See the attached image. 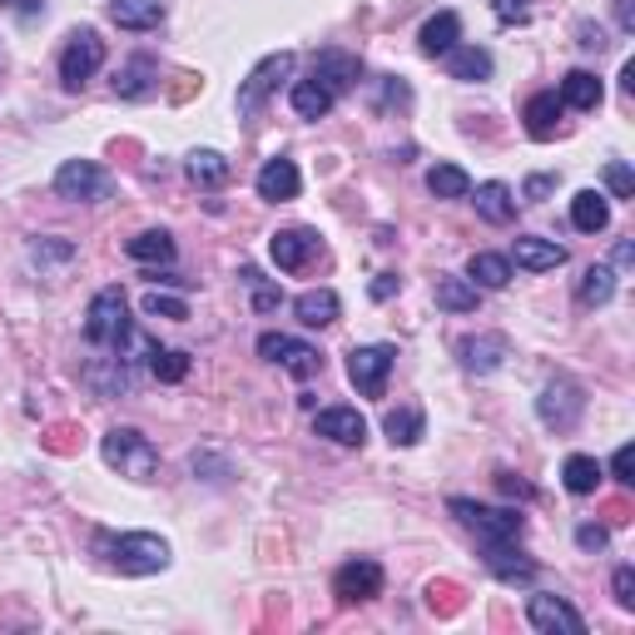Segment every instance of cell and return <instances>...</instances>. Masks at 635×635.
<instances>
[{"instance_id":"37","label":"cell","mask_w":635,"mask_h":635,"mask_svg":"<svg viewBox=\"0 0 635 635\" xmlns=\"http://www.w3.org/2000/svg\"><path fill=\"white\" fill-rule=\"evenodd\" d=\"M432 298H438L442 313H477V283L472 279H438Z\"/></svg>"},{"instance_id":"14","label":"cell","mask_w":635,"mask_h":635,"mask_svg":"<svg viewBox=\"0 0 635 635\" xmlns=\"http://www.w3.org/2000/svg\"><path fill=\"white\" fill-rule=\"evenodd\" d=\"M313 80L338 100V94H348L358 80H363V60L348 55V50H318V55H313Z\"/></svg>"},{"instance_id":"12","label":"cell","mask_w":635,"mask_h":635,"mask_svg":"<svg viewBox=\"0 0 635 635\" xmlns=\"http://www.w3.org/2000/svg\"><path fill=\"white\" fill-rule=\"evenodd\" d=\"M526 621H532L542 635H586L581 615H576L562 596H546V591L526 596Z\"/></svg>"},{"instance_id":"40","label":"cell","mask_w":635,"mask_h":635,"mask_svg":"<svg viewBox=\"0 0 635 635\" xmlns=\"http://www.w3.org/2000/svg\"><path fill=\"white\" fill-rule=\"evenodd\" d=\"M145 313H149V318L184 324V318H189V303H184V298H169V293H159V288H149V293H145Z\"/></svg>"},{"instance_id":"10","label":"cell","mask_w":635,"mask_h":635,"mask_svg":"<svg viewBox=\"0 0 635 635\" xmlns=\"http://www.w3.org/2000/svg\"><path fill=\"white\" fill-rule=\"evenodd\" d=\"M288 75H293V50H279L253 65L249 80L239 84V115H259L263 100H269V94L279 90V80H288Z\"/></svg>"},{"instance_id":"23","label":"cell","mask_w":635,"mask_h":635,"mask_svg":"<svg viewBox=\"0 0 635 635\" xmlns=\"http://www.w3.org/2000/svg\"><path fill=\"white\" fill-rule=\"evenodd\" d=\"M293 313H298L303 328H328V324H338L343 303H338L333 288H308V293H298V298H293Z\"/></svg>"},{"instance_id":"25","label":"cell","mask_w":635,"mask_h":635,"mask_svg":"<svg viewBox=\"0 0 635 635\" xmlns=\"http://www.w3.org/2000/svg\"><path fill=\"white\" fill-rule=\"evenodd\" d=\"M442 65H447V75L462 84L491 80V50H481V45H452V50L442 55Z\"/></svg>"},{"instance_id":"19","label":"cell","mask_w":635,"mask_h":635,"mask_svg":"<svg viewBox=\"0 0 635 635\" xmlns=\"http://www.w3.org/2000/svg\"><path fill=\"white\" fill-rule=\"evenodd\" d=\"M457 358H462V367H467V373L487 377V373H497L501 358H507V338H501V333L462 338V343H457Z\"/></svg>"},{"instance_id":"47","label":"cell","mask_w":635,"mask_h":635,"mask_svg":"<svg viewBox=\"0 0 635 635\" xmlns=\"http://www.w3.org/2000/svg\"><path fill=\"white\" fill-rule=\"evenodd\" d=\"M497 487L507 491V497H521V501H532L536 491H532V481H521L517 472H497Z\"/></svg>"},{"instance_id":"16","label":"cell","mask_w":635,"mask_h":635,"mask_svg":"<svg viewBox=\"0 0 635 635\" xmlns=\"http://www.w3.org/2000/svg\"><path fill=\"white\" fill-rule=\"evenodd\" d=\"M84 383L94 387L100 397H120V393H135V363H125L120 353L110 358H94V363H84Z\"/></svg>"},{"instance_id":"51","label":"cell","mask_w":635,"mask_h":635,"mask_svg":"<svg viewBox=\"0 0 635 635\" xmlns=\"http://www.w3.org/2000/svg\"><path fill=\"white\" fill-rule=\"evenodd\" d=\"M397 288H402V279H397V273H377V279H373V298L377 303H387Z\"/></svg>"},{"instance_id":"44","label":"cell","mask_w":635,"mask_h":635,"mask_svg":"<svg viewBox=\"0 0 635 635\" xmlns=\"http://www.w3.org/2000/svg\"><path fill=\"white\" fill-rule=\"evenodd\" d=\"M605 542H611V532H605V526H591V521H586V526H576V546H581V552H605Z\"/></svg>"},{"instance_id":"26","label":"cell","mask_w":635,"mask_h":635,"mask_svg":"<svg viewBox=\"0 0 635 635\" xmlns=\"http://www.w3.org/2000/svg\"><path fill=\"white\" fill-rule=\"evenodd\" d=\"M383 432L393 447H417L422 442V432H428V417H422V407H393V412L383 417Z\"/></svg>"},{"instance_id":"21","label":"cell","mask_w":635,"mask_h":635,"mask_svg":"<svg viewBox=\"0 0 635 635\" xmlns=\"http://www.w3.org/2000/svg\"><path fill=\"white\" fill-rule=\"evenodd\" d=\"M452 45H462V21H457V11H438L422 25V35H417V50L428 55V60H442Z\"/></svg>"},{"instance_id":"45","label":"cell","mask_w":635,"mask_h":635,"mask_svg":"<svg viewBox=\"0 0 635 635\" xmlns=\"http://www.w3.org/2000/svg\"><path fill=\"white\" fill-rule=\"evenodd\" d=\"M611 472H615V481H621V487H631V481H635V447H631V442H625V447L611 457Z\"/></svg>"},{"instance_id":"22","label":"cell","mask_w":635,"mask_h":635,"mask_svg":"<svg viewBox=\"0 0 635 635\" xmlns=\"http://www.w3.org/2000/svg\"><path fill=\"white\" fill-rule=\"evenodd\" d=\"M511 259H517V269H526V273H546V269H562L566 263V249L556 239H517L511 243Z\"/></svg>"},{"instance_id":"5","label":"cell","mask_w":635,"mask_h":635,"mask_svg":"<svg viewBox=\"0 0 635 635\" xmlns=\"http://www.w3.org/2000/svg\"><path fill=\"white\" fill-rule=\"evenodd\" d=\"M110 189H115V179L94 159H65L55 169V194L70 199V204H100V199H110Z\"/></svg>"},{"instance_id":"2","label":"cell","mask_w":635,"mask_h":635,"mask_svg":"<svg viewBox=\"0 0 635 635\" xmlns=\"http://www.w3.org/2000/svg\"><path fill=\"white\" fill-rule=\"evenodd\" d=\"M94 556L120 576H155L169 566V542L155 532H125V536L94 532Z\"/></svg>"},{"instance_id":"29","label":"cell","mask_w":635,"mask_h":635,"mask_svg":"<svg viewBox=\"0 0 635 635\" xmlns=\"http://www.w3.org/2000/svg\"><path fill=\"white\" fill-rule=\"evenodd\" d=\"M566 104L556 100V90H542L526 100V135L532 139H552L556 135V120H562Z\"/></svg>"},{"instance_id":"50","label":"cell","mask_w":635,"mask_h":635,"mask_svg":"<svg viewBox=\"0 0 635 635\" xmlns=\"http://www.w3.org/2000/svg\"><path fill=\"white\" fill-rule=\"evenodd\" d=\"M576 35H581V45H586V50H605V31H601V25L581 21V25H576Z\"/></svg>"},{"instance_id":"36","label":"cell","mask_w":635,"mask_h":635,"mask_svg":"<svg viewBox=\"0 0 635 635\" xmlns=\"http://www.w3.org/2000/svg\"><path fill=\"white\" fill-rule=\"evenodd\" d=\"M467 279L477 283V288H507V283H511V259H501V253H472Z\"/></svg>"},{"instance_id":"43","label":"cell","mask_w":635,"mask_h":635,"mask_svg":"<svg viewBox=\"0 0 635 635\" xmlns=\"http://www.w3.org/2000/svg\"><path fill=\"white\" fill-rule=\"evenodd\" d=\"M491 15H497L501 25H526L532 5H526V0H491Z\"/></svg>"},{"instance_id":"20","label":"cell","mask_w":635,"mask_h":635,"mask_svg":"<svg viewBox=\"0 0 635 635\" xmlns=\"http://www.w3.org/2000/svg\"><path fill=\"white\" fill-rule=\"evenodd\" d=\"M155 90H159V65L149 60V55H135V60H125L115 70V94H120V100H149Z\"/></svg>"},{"instance_id":"27","label":"cell","mask_w":635,"mask_h":635,"mask_svg":"<svg viewBox=\"0 0 635 635\" xmlns=\"http://www.w3.org/2000/svg\"><path fill=\"white\" fill-rule=\"evenodd\" d=\"M477 214L487 224H511L517 219V194L501 179H487V184H477Z\"/></svg>"},{"instance_id":"38","label":"cell","mask_w":635,"mask_h":635,"mask_svg":"<svg viewBox=\"0 0 635 635\" xmlns=\"http://www.w3.org/2000/svg\"><path fill=\"white\" fill-rule=\"evenodd\" d=\"M428 189L438 199H467L472 194V179H467V169H462V165H432Z\"/></svg>"},{"instance_id":"3","label":"cell","mask_w":635,"mask_h":635,"mask_svg":"<svg viewBox=\"0 0 635 635\" xmlns=\"http://www.w3.org/2000/svg\"><path fill=\"white\" fill-rule=\"evenodd\" d=\"M100 457L104 467H115L129 481H155L159 472V447L139 428H110L100 438Z\"/></svg>"},{"instance_id":"54","label":"cell","mask_w":635,"mask_h":635,"mask_svg":"<svg viewBox=\"0 0 635 635\" xmlns=\"http://www.w3.org/2000/svg\"><path fill=\"white\" fill-rule=\"evenodd\" d=\"M11 5H15V15H35L45 0H11Z\"/></svg>"},{"instance_id":"8","label":"cell","mask_w":635,"mask_h":635,"mask_svg":"<svg viewBox=\"0 0 635 635\" xmlns=\"http://www.w3.org/2000/svg\"><path fill=\"white\" fill-rule=\"evenodd\" d=\"M581 412H586V393H581V383H571V377L546 383L542 397H536V417H542L552 432H571L576 422H581Z\"/></svg>"},{"instance_id":"15","label":"cell","mask_w":635,"mask_h":635,"mask_svg":"<svg viewBox=\"0 0 635 635\" xmlns=\"http://www.w3.org/2000/svg\"><path fill=\"white\" fill-rule=\"evenodd\" d=\"M313 432L338 442V447H363L367 442V422L358 407H324V412L313 417Z\"/></svg>"},{"instance_id":"49","label":"cell","mask_w":635,"mask_h":635,"mask_svg":"<svg viewBox=\"0 0 635 635\" xmlns=\"http://www.w3.org/2000/svg\"><path fill=\"white\" fill-rule=\"evenodd\" d=\"M552 189H556V179H552V174H532V179H526V189H521V199H532V204H542V199L552 194Z\"/></svg>"},{"instance_id":"53","label":"cell","mask_w":635,"mask_h":635,"mask_svg":"<svg viewBox=\"0 0 635 635\" xmlns=\"http://www.w3.org/2000/svg\"><path fill=\"white\" fill-rule=\"evenodd\" d=\"M621 90H625V94H635V60H625V70H621Z\"/></svg>"},{"instance_id":"1","label":"cell","mask_w":635,"mask_h":635,"mask_svg":"<svg viewBox=\"0 0 635 635\" xmlns=\"http://www.w3.org/2000/svg\"><path fill=\"white\" fill-rule=\"evenodd\" d=\"M84 338H90L94 348H104V353H120L125 363H135V353H155V343L149 338L135 333V324H129V298L120 283H110V288H100L90 298V308H84Z\"/></svg>"},{"instance_id":"48","label":"cell","mask_w":635,"mask_h":635,"mask_svg":"<svg viewBox=\"0 0 635 635\" xmlns=\"http://www.w3.org/2000/svg\"><path fill=\"white\" fill-rule=\"evenodd\" d=\"M70 253H75L70 243H55V239H35L31 243V259H41V263L45 259H70Z\"/></svg>"},{"instance_id":"33","label":"cell","mask_w":635,"mask_h":635,"mask_svg":"<svg viewBox=\"0 0 635 635\" xmlns=\"http://www.w3.org/2000/svg\"><path fill=\"white\" fill-rule=\"evenodd\" d=\"M556 100L571 104V110H586V115H591L596 104L605 100V90H601V80H596L591 70H571V75L562 80V94H556Z\"/></svg>"},{"instance_id":"34","label":"cell","mask_w":635,"mask_h":635,"mask_svg":"<svg viewBox=\"0 0 635 635\" xmlns=\"http://www.w3.org/2000/svg\"><path fill=\"white\" fill-rule=\"evenodd\" d=\"M576 298H581V308H605V303L615 298V269H611V263H591V269L581 273Z\"/></svg>"},{"instance_id":"17","label":"cell","mask_w":635,"mask_h":635,"mask_svg":"<svg viewBox=\"0 0 635 635\" xmlns=\"http://www.w3.org/2000/svg\"><path fill=\"white\" fill-rule=\"evenodd\" d=\"M169 15L165 0H110V21L129 35H145V31H159Z\"/></svg>"},{"instance_id":"42","label":"cell","mask_w":635,"mask_h":635,"mask_svg":"<svg viewBox=\"0 0 635 635\" xmlns=\"http://www.w3.org/2000/svg\"><path fill=\"white\" fill-rule=\"evenodd\" d=\"M611 591H615V605H621V611H635V566H615Z\"/></svg>"},{"instance_id":"39","label":"cell","mask_w":635,"mask_h":635,"mask_svg":"<svg viewBox=\"0 0 635 635\" xmlns=\"http://www.w3.org/2000/svg\"><path fill=\"white\" fill-rule=\"evenodd\" d=\"M149 373H155L159 383H184L189 353H179V348H155V353H149Z\"/></svg>"},{"instance_id":"7","label":"cell","mask_w":635,"mask_h":635,"mask_svg":"<svg viewBox=\"0 0 635 635\" xmlns=\"http://www.w3.org/2000/svg\"><path fill=\"white\" fill-rule=\"evenodd\" d=\"M259 358H263V363H279L283 373H293L298 383H308V377L324 373V353L308 348V343H298V338H288V333H263L259 338Z\"/></svg>"},{"instance_id":"31","label":"cell","mask_w":635,"mask_h":635,"mask_svg":"<svg viewBox=\"0 0 635 635\" xmlns=\"http://www.w3.org/2000/svg\"><path fill=\"white\" fill-rule=\"evenodd\" d=\"M125 253L135 263H149V269H159V263H174V239H169L165 229H145V234H135V239L125 243Z\"/></svg>"},{"instance_id":"11","label":"cell","mask_w":635,"mask_h":635,"mask_svg":"<svg viewBox=\"0 0 635 635\" xmlns=\"http://www.w3.org/2000/svg\"><path fill=\"white\" fill-rule=\"evenodd\" d=\"M333 596H338L343 605L377 601V596H383V566H377L373 556H358V562L338 566V576H333Z\"/></svg>"},{"instance_id":"28","label":"cell","mask_w":635,"mask_h":635,"mask_svg":"<svg viewBox=\"0 0 635 635\" xmlns=\"http://www.w3.org/2000/svg\"><path fill=\"white\" fill-rule=\"evenodd\" d=\"M184 174L194 179L199 189H219V184H229L234 165L219 155V149H194V155H189V165H184Z\"/></svg>"},{"instance_id":"32","label":"cell","mask_w":635,"mask_h":635,"mask_svg":"<svg viewBox=\"0 0 635 635\" xmlns=\"http://www.w3.org/2000/svg\"><path fill=\"white\" fill-rule=\"evenodd\" d=\"M601 462L596 457H586V452H571V457L562 462V481H566V491H571V497H591L596 487H601Z\"/></svg>"},{"instance_id":"13","label":"cell","mask_w":635,"mask_h":635,"mask_svg":"<svg viewBox=\"0 0 635 635\" xmlns=\"http://www.w3.org/2000/svg\"><path fill=\"white\" fill-rule=\"evenodd\" d=\"M269 253H273V263H279L283 273H303L318 253H324V239H318L313 229H279L269 239Z\"/></svg>"},{"instance_id":"4","label":"cell","mask_w":635,"mask_h":635,"mask_svg":"<svg viewBox=\"0 0 635 635\" xmlns=\"http://www.w3.org/2000/svg\"><path fill=\"white\" fill-rule=\"evenodd\" d=\"M447 511L467 532H477V542H521V532H526L521 511H511V507H487V501H472V497H452Z\"/></svg>"},{"instance_id":"52","label":"cell","mask_w":635,"mask_h":635,"mask_svg":"<svg viewBox=\"0 0 635 635\" xmlns=\"http://www.w3.org/2000/svg\"><path fill=\"white\" fill-rule=\"evenodd\" d=\"M631 259H635L631 239H621V243H615V263H621V269H631Z\"/></svg>"},{"instance_id":"41","label":"cell","mask_w":635,"mask_h":635,"mask_svg":"<svg viewBox=\"0 0 635 635\" xmlns=\"http://www.w3.org/2000/svg\"><path fill=\"white\" fill-rule=\"evenodd\" d=\"M605 189H611L615 199H635V174L625 159H611V165H605Z\"/></svg>"},{"instance_id":"46","label":"cell","mask_w":635,"mask_h":635,"mask_svg":"<svg viewBox=\"0 0 635 635\" xmlns=\"http://www.w3.org/2000/svg\"><path fill=\"white\" fill-rule=\"evenodd\" d=\"M249 288H253V308H259V313H273V308L283 303V293H279V288H269L263 279H253Z\"/></svg>"},{"instance_id":"9","label":"cell","mask_w":635,"mask_h":635,"mask_svg":"<svg viewBox=\"0 0 635 635\" xmlns=\"http://www.w3.org/2000/svg\"><path fill=\"white\" fill-rule=\"evenodd\" d=\"M100 65H104V41H100V31L84 25V31H75L70 41H65V50H60V84H65V90H80Z\"/></svg>"},{"instance_id":"30","label":"cell","mask_w":635,"mask_h":635,"mask_svg":"<svg viewBox=\"0 0 635 635\" xmlns=\"http://www.w3.org/2000/svg\"><path fill=\"white\" fill-rule=\"evenodd\" d=\"M571 224L581 234H601L605 224H611V199L596 194V189H581V194L571 199Z\"/></svg>"},{"instance_id":"35","label":"cell","mask_w":635,"mask_h":635,"mask_svg":"<svg viewBox=\"0 0 635 635\" xmlns=\"http://www.w3.org/2000/svg\"><path fill=\"white\" fill-rule=\"evenodd\" d=\"M288 100H293V115H298V120H324L328 110H333V104H338L333 94H328L318 80H298V84H293V94H288Z\"/></svg>"},{"instance_id":"6","label":"cell","mask_w":635,"mask_h":635,"mask_svg":"<svg viewBox=\"0 0 635 635\" xmlns=\"http://www.w3.org/2000/svg\"><path fill=\"white\" fill-rule=\"evenodd\" d=\"M393 363H397V348L393 343H363V348H353V353H348V383H353L363 397H383Z\"/></svg>"},{"instance_id":"18","label":"cell","mask_w":635,"mask_h":635,"mask_svg":"<svg viewBox=\"0 0 635 635\" xmlns=\"http://www.w3.org/2000/svg\"><path fill=\"white\" fill-rule=\"evenodd\" d=\"M259 199H269V204H288V199H298V189H303V174H298V165L293 159H269V165L259 169Z\"/></svg>"},{"instance_id":"24","label":"cell","mask_w":635,"mask_h":635,"mask_svg":"<svg viewBox=\"0 0 635 635\" xmlns=\"http://www.w3.org/2000/svg\"><path fill=\"white\" fill-rule=\"evenodd\" d=\"M481 556H487L491 576H501V581H532L536 576V562H526L517 552V542H481Z\"/></svg>"}]
</instances>
